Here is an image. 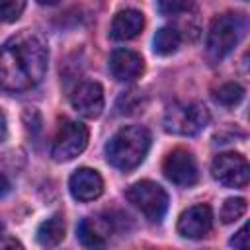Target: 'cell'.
<instances>
[{
    "label": "cell",
    "instance_id": "1",
    "mask_svg": "<svg viewBox=\"0 0 250 250\" xmlns=\"http://www.w3.org/2000/svg\"><path fill=\"white\" fill-rule=\"evenodd\" d=\"M49 51L45 41L29 29L12 35L0 49V90L27 92L47 72Z\"/></svg>",
    "mask_w": 250,
    "mask_h": 250
},
{
    "label": "cell",
    "instance_id": "2",
    "mask_svg": "<svg viewBox=\"0 0 250 250\" xmlns=\"http://www.w3.org/2000/svg\"><path fill=\"white\" fill-rule=\"evenodd\" d=\"M150 148V131L143 125L121 127L105 145V158L117 170L137 168Z\"/></svg>",
    "mask_w": 250,
    "mask_h": 250
},
{
    "label": "cell",
    "instance_id": "3",
    "mask_svg": "<svg viewBox=\"0 0 250 250\" xmlns=\"http://www.w3.org/2000/svg\"><path fill=\"white\" fill-rule=\"evenodd\" d=\"M246 20L240 14H221L213 18L209 31H207V53L211 59L219 61L227 57L244 37Z\"/></svg>",
    "mask_w": 250,
    "mask_h": 250
},
{
    "label": "cell",
    "instance_id": "4",
    "mask_svg": "<svg viewBox=\"0 0 250 250\" xmlns=\"http://www.w3.org/2000/svg\"><path fill=\"white\" fill-rule=\"evenodd\" d=\"M209 123V111L199 102L172 104L164 113V129L172 135L193 137Z\"/></svg>",
    "mask_w": 250,
    "mask_h": 250
},
{
    "label": "cell",
    "instance_id": "5",
    "mask_svg": "<svg viewBox=\"0 0 250 250\" xmlns=\"http://www.w3.org/2000/svg\"><path fill=\"white\" fill-rule=\"evenodd\" d=\"M125 197H127V201L133 207H137L152 223H160L162 217L166 215V209H168V193L156 182L141 180V182L133 184L125 191Z\"/></svg>",
    "mask_w": 250,
    "mask_h": 250
},
{
    "label": "cell",
    "instance_id": "6",
    "mask_svg": "<svg viewBox=\"0 0 250 250\" xmlns=\"http://www.w3.org/2000/svg\"><path fill=\"white\" fill-rule=\"evenodd\" d=\"M88 127L80 121H70L64 119L59 129L57 135L53 139V146H51V156L57 162H68L72 158H76L78 154L84 152L86 145H88Z\"/></svg>",
    "mask_w": 250,
    "mask_h": 250
},
{
    "label": "cell",
    "instance_id": "7",
    "mask_svg": "<svg viewBox=\"0 0 250 250\" xmlns=\"http://www.w3.org/2000/svg\"><path fill=\"white\" fill-rule=\"evenodd\" d=\"M162 172L172 184L182 188H191L199 180V168L195 156L186 148L170 150L162 162Z\"/></svg>",
    "mask_w": 250,
    "mask_h": 250
},
{
    "label": "cell",
    "instance_id": "8",
    "mask_svg": "<svg viewBox=\"0 0 250 250\" xmlns=\"http://www.w3.org/2000/svg\"><path fill=\"white\" fill-rule=\"evenodd\" d=\"M211 174L219 184L227 188H244L250 178V168L242 154L223 152L215 156L211 164Z\"/></svg>",
    "mask_w": 250,
    "mask_h": 250
},
{
    "label": "cell",
    "instance_id": "9",
    "mask_svg": "<svg viewBox=\"0 0 250 250\" xmlns=\"http://www.w3.org/2000/svg\"><path fill=\"white\" fill-rule=\"evenodd\" d=\"M213 227V211L205 203L191 205L178 219V232L184 238H203Z\"/></svg>",
    "mask_w": 250,
    "mask_h": 250
},
{
    "label": "cell",
    "instance_id": "10",
    "mask_svg": "<svg viewBox=\"0 0 250 250\" xmlns=\"http://www.w3.org/2000/svg\"><path fill=\"white\" fill-rule=\"evenodd\" d=\"M70 104L82 117L96 119L104 109V90L98 82H82L72 92Z\"/></svg>",
    "mask_w": 250,
    "mask_h": 250
},
{
    "label": "cell",
    "instance_id": "11",
    "mask_svg": "<svg viewBox=\"0 0 250 250\" xmlns=\"http://www.w3.org/2000/svg\"><path fill=\"white\" fill-rule=\"evenodd\" d=\"M109 72L119 82H133L145 72V61L131 49H117L109 57Z\"/></svg>",
    "mask_w": 250,
    "mask_h": 250
},
{
    "label": "cell",
    "instance_id": "12",
    "mask_svg": "<svg viewBox=\"0 0 250 250\" xmlns=\"http://www.w3.org/2000/svg\"><path fill=\"white\" fill-rule=\"evenodd\" d=\"M68 188H70V193H72L74 199H78V201H94L104 191V180L92 168H78L70 176Z\"/></svg>",
    "mask_w": 250,
    "mask_h": 250
},
{
    "label": "cell",
    "instance_id": "13",
    "mask_svg": "<svg viewBox=\"0 0 250 250\" xmlns=\"http://www.w3.org/2000/svg\"><path fill=\"white\" fill-rule=\"evenodd\" d=\"M145 27V16L139 10H121L115 14L109 35L115 41H131L135 39Z\"/></svg>",
    "mask_w": 250,
    "mask_h": 250
},
{
    "label": "cell",
    "instance_id": "14",
    "mask_svg": "<svg viewBox=\"0 0 250 250\" xmlns=\"http://www.w3.org/2000/svg\"><path fill=\"white\" fill-rule=\"evenodd\" d=\"M111 234V223L102 217H86L78 225V238L88 248L104 246L109 240Z\"/></svg>",
    "mask_w": 250,
    "mask_h": 250
},
{
    "label": "cell",
    "instance_id": "15",
    "mask_svg": "<svg viewBox=\"0 0 250 250\" xmlns=\"http://www.w3.org/2000/svg\"><path fill=\"white\" fill-rule=\"evenodd\" d=\"M64 230H66L64 217L61 213H55L37 227V242L47 248L59 246L64 238Z\"/></svg>",
    "mask_w": 250,
    "mask_h": 250
},
{
    "label": "cell",
    "instance_id": "16",
    "mask_svg": "<svg viewBox=\"0 0 250 250\" xmlns=\"http://www.w3.org/2000/svg\"><path fill=\"white\" fill-rule=\"evenodd\" d=\"M180 43H182V33L176 27H172V25H164V27H160L154 33L152 49H154L156 55L168 57V55H172V53L178 51Z\"/></svg>",
    "mask_w": 250,
    "mask_h": 250
},
{
    "label": "cell",
    "instance_id": "17",
    "mask_svg": "<svg viewBox=\"0 0 250 250\" xmlns=\"http://www.w3.org/2000/svg\"><path fill=\"white\" fill-rule=\"evenodd\" d=\"M215 102L221 104V105H227V107H232V105H238L244 98V88L236 82H227L223 86H219L213 94Z\"/></svg>",
    "mask_w": 250,
    "mask_h": 250
},
{
    "label": "cell",
    "instance_id": "18",
    "mask_svg": "<svg viewBox=\"0 0 250 250\" xmlns=\"http://www.w3.org/2000/svg\"><path fill=\"white\" fill-rule=\"evenodd\" d=\"M117 111L123 113V115H133V113H139L143 111L145 107V98L141 96L139 90H129V92H123L115 104Z\"/></svg>",
    "mask_w": 250,
    "mask_h": 250
},
{
    "label": "cell",
    "instance_id": "19",
    "mask_svg": "<svg viewBox=\"0 0 250 250\" xmlns=\"http://www.w3.org/2000/svg\"><path fill=\"white\" fill-rule=\"evenodd\" d=\"M246 209H248V205H246L244 197H229L221 207V221L227 225L234 223L246 213Z\"/></svg>",
    "mask_w": 250,
    "mask_h": 250
},
{
    "label": "cell",
    "instance_id": "20",
    "mask_svg": "<svg viewBox=\"0 0 250 250\" xmlns=\"http://www.w3.org/2000/svg\"><path fill=\"white\" fill-rule=\"evenodd\" d=\"M25 8V0H0V21L12 23L16 21Z\"/></svg>",
    "mask_w": 250,
    "mask_h": 250
},
{
    "label": "cell",
    "instance_id": "21",
    "mask_svg": "<svg viewBox=\"0 0 250 250\" xmlns=\"http://www.w3.org/2000/svg\"><path fill=\"white\" fill-rule=\"evenodd\" d=\"M189 0H156V8L162 16H176L188 10Z\"/></svg>",
    "mask_w": 250,
    "mask_h": 250
},
{
    "label": "cell",
    "instance_id": "22",
    "mask_svg": "<svg viewBox=\"0 0 250 250\" xmlns=\"http://www.w3.org/2000/svg\"><path fill=\"white\" fill-rule=\"evenodd\" d=\"M246 232H248V227H242V229L230 238V246H234V248H246V246H248V240H246L248 234H246Z\"/></svg>",
    "mask_w": 250,
    "mask_h": 250
},
{
    "label": "cell",
    "instance_id": "23",
    "mask_svg": "<svg viewBox=\"0 0 250 250\" xmlns=\"http://www.w3.org/2000/svg\"><path fill=\"white\" fill-rule=\"evenodd\" d=\"M6 131H8V123H6V115L0 109V143L6 139Z\"/></svg>",
    "mask_w": 250,
    "mask_h": 250
},
{
    "label": "cell",
    "instance_id": "24",
    "mask_svg": "<svg viewBox=\"0 0 250 250\" xmlns=\"http://www.w3.org/2000/svg\"><path fill=\"white\" fill-rule=\"evenodd\" d=\"M8 191H10V182L6 180L4 174H0V197H4Z\"/></svg>",
    "mask_w": 250,
    "mask_h": 250
},
{
    "label": "cell",
    "instance_id": "25",
    "mask_svg": "<svg viewBox=\"0 0 250 250\" xmlns=\"http://www.w3.org/2000/svg\"><path fill=\"white\" fill-rule=\"evenodd\" d=\"M0 248H21V244L14 238H6V240H0Z\"/></svg>",
    "mask_w": 250,
    "mask_h": 250
},
{
    "label": "cell",
    "instance_id": "26",
    "mask_svg": "<svg viewBox=\"0 0 250 250\" xmlns=\"http://www.w3.org/2000/svg\"><path fill=\"white\" fill-rule=\"evenodd\" d=\"M39 4H43V6H53V4H57L59 0H37Z\"/></svg>",
    "mask_w": 250,
    "mask_h": 250
},
{
    "label": "cell",
    "instance_id": "27",
    "mask_svg": "<svg viewBox=\"0 0 250 250\" xmlns=\"http://www.w3.org/2000/svg\"><path fill=\"white\" fill-rule=\"evenodd\" d=\"M0 232H2V225H0Z\"/></svg>",
    "mask_w": 250,
    "mask_h": 250
}]
</instances>
